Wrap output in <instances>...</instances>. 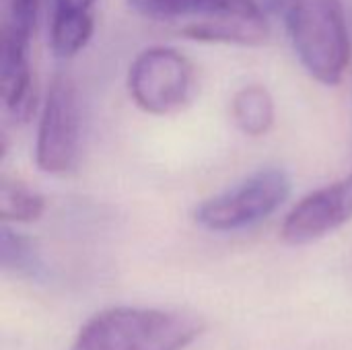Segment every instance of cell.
<instances>
[{
  "instance_id": "7a4b0ae2",
  "label": "cell",
  "mask_w": 352,
  "mask_h": 350,
  "mask_svg": "<svg viewBox=\"0 0 352 350\" xmlns=\"http://www.w3.org/2000/svg\"><path fill=\"white\" fill-rule=\"evenodd\" d=\"M148 21L210 43L258 45L268 39V21L254 0H128Z\"/></svg>"
},
{
  "instance_id": "ba28073f",
  "label": "cell",
  "mask_w": 352,
  "mask_h": 350,
  "mask_svg": "<svg viewBox=\"0 0 352 350\" xmlns=\"http://www.w3.org/2000/svg\"><path fill=\"white\" fill-rule=\"evenodd\" d=\"M231 116L237 128L248 136H264L274 126L276 107L270 91L262 85L241 87L231 101Z\"/></svg>"
},
{
  "instance_id": "8fae6325",
  "label": "cell",
  "mask_w": 352,
  "mask_h": 350,
  "mask_svg": "<svg viewBox=\"0 0 352 350\" xmlns=\"http://www.w3.org/2000/svg\"><path fill=\"white\" fill-rule=\"evenodd\" d=\"M45 212V200L21 182L2 177L0 217L4 223H33Z\"/></svg>"
},
{
  "instance_id": "6da1fadb",
  "label": "cell",
  "mask_w": 352,
  "mask_h": 350,
  "mask_svg": "<svg viewBox=\"0 0 352 350\" xmlns=\"http://www.w3.org/2000/svg\"><path fill=\"white\" fill-rule=\"evenodd\" d=\"M202 318L155 307H109L95 314L70 350H186L204 332Z\"/></svg>"
},
{
  "instance_id": "3957f363",
  "label": "cell",
  "mask_w": 352,
  "mask_h": 350,
  "mask_svg": "<svg viewBox=\"0 0 352 350\" xmlns=\"http://www.w3.org/2000/svg\"><path fill=\"white\" fill-rule=\"evenodd\" d=\"M283 8L289 39L303 68L322 85H338L351 60L342 0H287Z\"/></svg>"
},
{
  "instance_id": "30bf717a",
  "label": "cell",
  "mask_w": 352,
  "mask_h": 350,
  "mask_svg": "<svg viewBox=\"0 0 352 350\" xmlns=\"http://www.w3.org/2000/svg\"><path fill=\"white\" fill-rule=\"evenodd\" d=\"M37 10L39 0H0V47L29 52Z\"/></svg>"
},
{
  "instance_id": "5bb4252c",
  "label": "cell",
  "mask_w": 352,
  "mask_h": 350,
  "mask_svg": "<svg viewBox=\"0 0 352 350\" xmlns=\"http://www.w3.org/2000/svg\"><path fill=\"white\" fill-rule=\"evenodd\" d=\"M254 2H256L264 12H268V10H276L278 6L283 8L287 0H254Z\"/></svg>"
},
{
  "instance_id": "4fadbf2b",
  "label": "cell",
  "mask_w": 352,
  "mask_h": 350,
  "mask_svg": "<svg viewBox=\"0 0 352 350\" xmlns=\"http://www.w3.org/2000/svg\"><path fill=\"white\" fill-rule=\"evenodd\" d=\"M97 0H54V10L62 12H93Z\"/></svg>"
},
{
  "instance_id": "5b68a950",
  "label": "cell",
  "mask_w": 352,
  "mask_h": 350,
  "mask_svg": "<svg viewBox=\"0 0 352 350\" xmlns=\"http://www.w3.org/2000/svg\"><path fill=\"white\" fill-rule=\"evenodd\" d=\"M196 89L194 64L177 50L155 45L140 52L128 72V91L134 103L153 116L179 111Z\"/></svg>"
},
{
  "instance_id": "52a82bcc",
  "label": "cell",
  "mask_w": 352,
  "mask_h": 350,
  "mask_svg": "<svg viewBox=\"0 0 352 350\" xmlns=\"http://www.w3.org/2000/svg\"><path fill=\"white\" fill-rule=\"evenodd\" d=\"M352 221V171L305 198L287 215L280 235L289 245L314 243Z\"/></svg>"
},
{
  "instance_id": "8992f818",
  "label": "cell",
  "mask_w": 352,
  "mask_h": 350,
  "mask_svg": "<svg viewBox=\"0 0 352 350\" xmlns=\"http://www.w3.org/2000/svg\"><path fill=\"white\" fill-rule=\"evenodd\" d=\"M80 149V101L70 76L58 74L39 118L35 161L43 173L60 175L76 165Z\"/></svg>"
},
{
  "instance_id": "9c48e42d",
  "label": "cell",
  "mask_w": 352,
  "mask_h": 350,
  "mask_svg": "<svg viewBox=\"0 0 352 350\" xmlns=\"http://www.w3.org/2000/svg\"><path fill=\"white\" fill-rule=\"evenodd\" d=\"M95 31L93 12H52L50 23V47L60 60L74 58L87 47Z\"/></svg>"
},
{
  "instance_id": "7c38bea8",
  "label": "cell",
  "mask_w": 352,
  "mask_h": 350,
  "mask_svg": "<svg viewBox=\"0 0 352 350\" xmlns=\"http://www.w3.org/2000/svg\"><path fill=\"white\" fill-rule=\"evenodd\" d=\"M0 262L6 272H12L16 276H27V278L41 276V258L35 243L29 237L10 231L8 227L2 229Z\"/></svg>"
},
{
  "instance_id": "277c9868",
  "label": "cell",
  "mask_w": 352,
  "mask_h": 350,
  "mask_svg": "<svg viewBox=\"0 0 352 350\" xmlns=\"http://www.w3.org/2000/svg\"><path fill=\"white\" fill-rule=\"evenodd\" d=\"M291 194V177L285 169L266 167L237 186L204 200L196 212V223L206 231L229 233L258 225L276 212Z\"/></svg>"
}]
</instances>
